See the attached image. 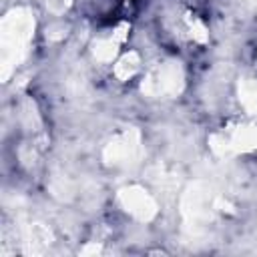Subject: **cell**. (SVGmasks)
<instances>
[{"label":"cell","instance_id":"3957f363","mask_svg":"<svg viewBox=\"0 0 257 257\" xmlns=\"http://www.w3.org/2000/svg\"><path fill=\"white\" fill-rule=\"evenodd\" d=\"M239 94L241 100L245 104V108L257 116V78H249L243 82V88L239 86Z\"/></svg>","mask_w":257,"mask_h":257},{"label":"cell","instance_id":"7a4b0ae2","mask_svg":"<svg viewBox=\"0 0 257 257\" xmlns=\"http://www.w3.org/2000/svg\"><path fill=\"white\" fill-rule=\"evenodd\" d=\"M141 68V58L135 50L131 52H124L116 62H114V74L120 78V80H128L133 78Z\"/></svg>","mask_w":257,"mask_h":257},{"label":"cell","instance_id":"6da1fadb","mask_svg":"<svg viewBox=\"0 0 257 257\" xmlns=\"http://www.w3.org/2000/svg\"><path fill=\"white\" fill-rule=\"evenodd\" d=\"M145 193L147 191H137V189H131V191L122 193V201H124L126 211H131L139 219H149V217L155 215V203Z\"/></svg>","mask_w":257,"mask_h":257}]
</instances>
